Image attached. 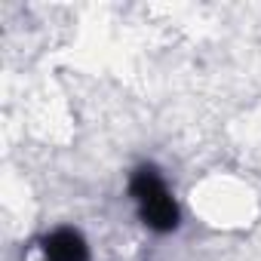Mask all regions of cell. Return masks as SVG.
<instances>
[{
	"mask_svg": "<svg viewBox=\"0 0 261 261\" xmlns=\"http://www.w3.org/2000/svg\"><path fill=\"white\" fill-rule=\"evenodd\" d=\"M129 197L136 203L139 221L151 233H172L181 224V209L154 163H142L129 175Z\"/></svg>",
	"mask_w": 261,
	"mask_h": 261,
	"instance_id": "1",
	"label": "cell"
},
{
	"mask_svg": "<svg viewBox=\"0 0 261 261\" xmlns=\"http://www.w3.org/2000/svg\"><path fill=\"white\" fill-rule=\"evenodd\" d=\"M43 261H89V243L77 227H53L40 237Z\"/></svg>",
	"mask_w": 261,
	"mask_h": 261,
	"instance_id": "2",
	"label": "cell"
}]
</instances>
